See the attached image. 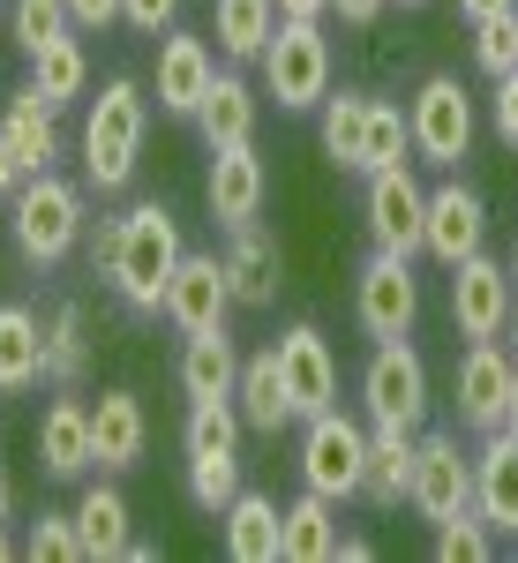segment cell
I'll list each match as a JSON object with an SVG mask.
<instances>
[{"label": "cell", "instance_id": "b9f144b4", "mask_svg": "<svg viewBox=\"0 0 518 563\" xmlns=\"http://www.w3.org/2000/svg\"><path fill=\"white\" fill-rule=\"evenodd\" d=\"M121 23L143 31V38H166L173 23H180V0H121Z\"/></svg>", "mask_w": 518, "mask_h": 563}, {"label": "cell", "instance_id": "74e56055", "mask_svg": "<svg viewBox=\"0 0 518 563\" xmlns=\"http://www.w3.org/2000/svg\"><path fill=\"white\" fill-rule=\"evenodd\" d=\"M436 556H443V563H496V526L481 519L474 504L451 511V519L436 526Z\"/></svg>", "mask_w": 518, "mask_h": 563}, {"label": "cell", "instance_id": "836d02e7", "mask_svg": "<svg viewBox=\"0 0 518 563\" xmlns=\"http://www.w3.org/2000/svg\"><path fill=\"white\" fill-rule=\"evenodd\" d=\"M31 84H38L53 106H76V98L90 90V53H84V38H76V31H68V38H53L38 60H31Z\"/></svg>", "mask_w": 518, "mask_h": 563}, {"label": "cell", "instance_id": "d4e9b609", "mask_svg": "<svg viewBox=\"0 0 518 563\" xmlns=\"http://www.w3.org/2000/svg\"><path fill=\"white\" fill-rule=\"evenodd\" d=\"M135 511H129V496L113 488V481H90L84 488V504H76V533H84V556L90 563H113V556H129V541H135Z\"/></svg>", "mask_w": 518, "mask_h": 563}, {"label": "cell", "instance_id": "11a10c76", "mask_svg": "<svg viewBox=\"0 0 518 563\" xmlns=\"http://www.w3.org/2000/svg\"><path fill=\"white\" fill-rule=\"evenodd\" d=\"M504 339H518V301H511V331H504Z\"/></svg>", "mask_w": 518, "mask_h": 563}, {"label": "cell", "instance_id": "db71d44e", "mask_svg": "<svg viewBox=\"0 0 518 563\" xmlns=\"http://www.w3.org/2000/svg\"><path fill=\"white\" fill-rule=\"evenodd\" d=\"M0 556H15V541H8V519H0Z\"/></svg>", "mask_w": 518, "mask_h": 563}, {"label": "cell", "instance_id": "6da1fadb", "mask_svg": "<svg viewBox=\"0 0 518 563\" xmlns=\"http://www.w3.org/2000/svg\"><path fill=\"white\" fill-rule=\"evenodd\" d=\"M180 256H188V241H180V218H173L166 203H135V211H121V249H113V263H106V278H113L121 308L158 316V308H166L173 271H180Z\"/></svg>", "mask_w": 518, "mask_h": 563}, {"label": "cell", "instance_id": "f1b7e54d", "mask_svg": "<svg viewBox=\"0 0 518 563\" xmlns=\"http://www.w3.org/2000/svg\"><path fill=\"white\" fill-rule=\"evenodd\" d=\"M256 90H249V76H233V68H218L211 98H203V113H196V129H203V143L211 151H233V143H256Z\"/></svg>", "mask_w": 518, "mask_h": 563}, {"label": "cell", "instance_id": "8fae6325", "mask_svg": "<svg viewBox=\"0 0 518 563\" xmlns=\"http://www.w3.org/2000/svg\"><path fill=\"white\" fill-rule=\"evenodd\" d=\"M406 504L421 511L429 526H443L451 511H466L474 504V451H459V435H421L414 443V488H406Z\"/></svg>", "mask_w": 518, "mask_h": 563}, {"label": "cell", "instance_id": "7c38bea8", "mask_svg": "<svg viewBox=\"0 0 518 563\" xmlns=\"http://www.w3.org/2000/svg\"><path fill=\"white\" fill-rule=\"evenodd\" d=\"M233 278H225V256H180V271H173V286H166V316L180 339H196V331H225V316H233Z\"/></svg>", "mask_w": 518, "mask_h": 563}, {"label": "cell", "instance_id": "1f68e13d", "mask_svg": "<svg viewBox=\"0 0 518 563\" xmlns=\"http://www.w3.org/2000/svg\"><path fill=\"white\" fill-rule=\"evenodd\" d=\"M90 376V316L76 301H60L45 316V384L76 390Z\"/></svg>", "mask_w": 518, "mask_h": 563}, {"label": "cell", "instance_id": "6f0895ef", "mask_svg": "<svg viewBox=\"0 0 518 563\" xmlns=\"http://www.w3.org/2000/svg\"><path fill=\"white\" fill-rule=\"evenodd\" d=\"M0 38H8V0H0Z\"/></svg>", "mask_w": 518, "mask_h": 563}, {"label": "cell", "instance_id": "d590c367", "mask_svg": "<svg viewBox=\"0 0 518 563\" xmlns=\"http://www.w3.org/2000/svg\"><path fill=\"white\" fill-rule=\"evenodd\" d=\"M233 496H241V451H188V504L218 519Z\"/></svg>", "mask_w": 518, "mask_h": 563}, {"label": "cell", "instance_id": "9f6ffc18", "mask_svg": "<svg viewBox=\"0 0 518 563\" xmlns=\"http://www.w3.org/2000/svg\"><path fill=\"white\" fill-rule=\"evenodd\" d=\"M390 8H429V0H390Z\"/></svg>", "mask_w": 518, "mask_h": 563}, {"label": "cell", "instance_id": "cb8c5ba5", "mask_svg": "<svg viewBox=\"0 0 518 563\" xmlns=\"http://www.w3.org/2000/svg\"><path fill=\"white\" fill-rule=\"evenodd\" d=\"M233 406H241V421H249L256 435L294 429V390H286V376H278V353H249V361H241Z\"/></svg>", "mask_w": 518, "mask_h": 563}, {"label": "cell", "instance_id": "ac0fdd59", "mask_svg": "<svg viewBox=\"0 0 518 563\" xmlns=\"http://www.w3.org/2000/svg\"><path fill=\"white\" fill-rule=\"evenodd\" d=\"M263 196H271V174H263L256 143L211 151V174H203V203H211L218 225H249V218H263Z\"/></svg>", "mask_w": 518, "mask_h": 563}, {"label": "cell", "instance_id": "f6af8a7d", "mask_svg": "<svg viewBox=\"0 0 518 563\" xmlns=\"http://www.w3.org/2000/svg\"><path fill=\"white\" fill-rule=\"evenodd\" d=\"M384 8H390V0H331V15H339L345 31H376V23H384Z\"/></svg>", "mask_w": 518, "mask_h": 563}, {"label": "cell", "instance_id": "7dc6e473", "mask_svg": "<svg viewBox=\"0 0 518 563\" xmlns=\"http://www.w3.org/2000/svg\"><path fill=\"white\" fill-rule=\"evenodd\" d=\"M23 180H31V166L15 158V143H8V129H0V203H8V196H15Z\"/></svg>", "mask_w": 518, "mask_h": 563}, {"label": "cell", "instance_id": "f546056e", "mask_svg": "<svg viewBox=\"0 0 518 563\" xmlns=\"http://www.w3.org/2000/svg\"><path fill=\"white\" fill-rule=\"evenodd\" d=\"M233 384H241V346H233L225 331H196V339L180 346V390H188V406L233 398Z\"/></svg>", "mask_w": 518, "mask_h": 563}, {"label": "cell", "instance_id": "7bdbcfd3", "mask_svg": "<svg viewBox=\"0 0 518 563\" xmlns=\"http://www.w3.org/2000/svg\"><path fill=\"white\" fill-rule=\"evenodd\" d=\"M488 121H496V135H504V151H518V68H511V76H496Z\"/></svg>", "mask_w": 518, "mask_h": 563}, {"label": "cell", "instance_id": "2e32d148", "mask_svg": "<svg viewBox=\"0 0 518 563\" xmlns=\"http://www.w3.org/2000/svg\"><path fill=\"white\" fill-rule=\"evenodd\" d=\"M271 353H278L286 390H294V421L331 413V406H339V353H331V339H323L316 323H294V331H286Z\"/></svg>", "mask_w": 518, "mask_h": 563}, {"label": "cell", "instance_id": "f35d334b", "mask_svg": "<svg viewBox=\"0 0 518 563\" xmlns=\"http://www.w3.org/2000/svg\"><path fill=\"white\" fill-rule=\"evenodd\" d=\"M241 406L233 398H203V406H188V451H241Z\"/></svg>", "mask_w": 518, "mask_h": 563}, {"label": "cell", "instance_id": "d6a6232c", "mask_svg": "<svg viewBox=\"0 0 518 563\" xmlns=\"http://www.w3.org/2000/svg\"><path fill=\"white\" fill-rule=\"evenodd\" d=\"M316 113H323V158L339 174H361V151H368V90H331Z\"/></svg>", "mask_w": 518, "mask_h": 563}, {"label": "cell", "instance_id": "4fadbf2b", "mask_svg": "<svg viewBox=\"0 0 518 563\" xmlns=\"http://www.w3.org/2000/svg\"><path fill=\"white\" fill-rule=\"evenodd\" d=\"M211 84H218L211 38L173 23L166 38H158V84H151V90H158V113H173V121H196V113H203V98H211Z\"/></svg>", "mask_w": 518, "mask_h": 563}, {"label": "cell", "instance_id": "30bf717a", "mask_svg": "<svg viewBox=\"0 0 518 563\" xmlns=\"http://www.w3.org/2000/svg\"><path fill=\"white\" fill-rule=\"evenodd\" d=\"M511 301H518L511 263H496L488 249L451 271V331L459 339H504L511 331Z\"/></svg>", "mask_w": 518, "mask_h": 563}, {"label": "cell", "instance_id": "52a82bcc", "mask_svg": "<svg viewBox=\"0 0 518 563\" xmlns=\"http://www.w3.org/2000/svg\"><path fill=\"white\" fill-rule=\"evenodd\" d=\"M406 129H414V158H429L443 174H459V158L474 151V90L459 84V76H429V84L414 90V106H406Z\"/></svg>", "mask_w": 518, "mask_h": 563}, {"label": "cell", "instance_id": "4dcf8cb0", "mask_svg": "<svg viewBox=\"0 0 518 563\" xmlns=\"http://www.w3.org/2000/svg\"><path fill=\"white\" fill-rule=\"evenodd\" d=\"M278 31V0H211V38L225 60H263Z\"/></svg>", "mask_w": 518, "mask_h": 563}, {"label": "cell", "instance_id": "c3c4849f", "mask_svg": "<svg viewBox=\"0 0 518 563\" xmlns=\"http://www.w3.org/2000/svg\"><path fill=\"white\" fill-rule=\"evenodd\" d=\"M466 23H488V15H518V0H459Z\"/></svg>", "mask_w": 518, "mask_h": 563}, {"label": "cell", "instance_id": "9a60e30c", "mask_svg": "<svg viewBox=\"0 0 518 563\" xmlns=\"http://www.w3.org/2000/svg\"><path fill=\"white\" fill-rule=\"evenodd\" d=\"M451 398H459V421L466 429H504V406H511V353L504 339H466L459 353V376H451Z\"/></svg>", "mask_w": 518, "mask_h": 563}, {"label": "cell", "instance_id": "bcb514c9", "mask_svg": "<svg viewBox=\"0 0 518 563\" xmlns=\"http://www.w3.org/2000/svg\"><path fill=\"white\" fill-rule=\"evenodd\" d=\"M68 15H76V31H106V23H121V0H68Z\"/></svg>", "mask_w": 518, "mask_h": 563}, {"label": "cell", "instance_id": "ee69618b", "mask_svg": "<svg viewBox=\"0 0 518 563\" xmlns=\"http://www.w3.org/2000/svg\"><path fill=\"white\" fill-rule=\"evenodd\" d=\"M84 249H90V271L106 278V263H113V249H121V218H98V225L84 233Z\"/></svg>", "mask_w": 518, "mask_h": 563}, {"label": "cell", "instance_id": "ab89813d", "mask_svg": "<svg viewBox=\"0 0 518 563\" xmlns=\"http://www.w3.org/2000/svg\"><path fill=\"white\" fill-rule=\"evenodd\" d=\"M31 563H90L84 556V533H76V511H38L31 541H23Z\"/></svg>", "mask_w": 518, "mask_h": 563}, {"label": "cell", "instance_id": "7a4b0ae2", "mask_svg": "<svg viewBox=\"0 0 518 563\" xmlns=\"http://www.w3.org/2000/svg\"><path fill=\"white\" fill-rule=\"evenodd\" d=\"M84 233H90V218H84V180H68L60 166L31 174L15 196H8V241H15V256L31 263V271L68 263V249H76Z\"/></svg>", "mask_w": 518, "mask_h": 563}, {"label": "cell", "instance_id": "ba28073f", "mask_svg": "<svg viewBox=\"0 0 518 563\" xmlns=\"http://www.w3.org/2000/svg\"><path fill=\"white\" fill-rule=\"evenodd\" d=\"M353 323H361L368 339H414V323H421V278H414V256L368 249L361 278H353Z\"/></svg>", "mask_w": 518, "mask_h": 563}, {"label": "cell", "instance_id": "816d5d0a", "mask_svg": "<svg viewBox=\"0 0 518 563\" xmlns=\"http://www.w3.org/2000/svg\"><path fill=\"white\" fill-rule=\"evenodd\" d=\"M0 519H15V481H8V466H0Z\"/></svg>", "mask_w": 518, "mask_h": 563}, {"label": "cell", "instance_id": "484cf974", "mask_svg": "<svg viewBox=\"0 0 518 563\" xmlns=\"http://www.w3.org/2000/svg\"><path fill=\"white\" fill-rule=\"evenodd\" d=\"M278 556L286 563H331L339 556V504L316 496V488H301V496L286 504V526H278Z\"/></svg>", "mask_w": 518, "mask_h": 563}, {"label": "cell", "instance_id": "3957f363", "mask_svg": "<svg viewBox=\"0 0 518 563\" xmlns=\"http://www.w3.org/2000/svg\"><path fill=\"white\" fill-rule=\"evenodd\" d=\"M143 135H151V98L135 76H113L90 98V121H84V188L121 196L143 166Z\"/></svg>", "mask_w": 518, "mask_h": 563}, {"label": "cell", "instance_id": "277c9868", "mask_svg": "<svg viewBox=\"0 0 518 563\" xmlns=\"http://www.w3.org/2000/svg\"><path fill=\"white\" fill-rule=\"evenodd\" d=\"M263 90L278 98V113H316L323 98H331V38H323V23H294V15H278V31L263 45Z\"/></svg>", "mask_w": 518, "mask_h": 563}, {"label": "cell", "instance_id": "f5cc1de1", "mask_svg": "<svg viewBox=\"0 0 518 563\" xmlns=\"http://www.w3.org/2000/svg\"><path fill=\"white\" fill-rule=\"evenodd\" d=\"M504 429H518V353H511V406H504Z\"/></svg>", "mask_w": 518, "mask_h": 563}, {"label": "cell", "instance_id": "681fc988", "mask_svg": "<svg viewBox=\"0 0 518 563\" xmlns=\"http://www.w3.org/2000/svg\"><path fill=\"white\" fill-rule=\"evenodd\" d=\"M278 15H294V23H323L331 0H278Z\"/></svg>", "mask_w": 518, "mask_h": 563}, {"label": "cell", "instance_id": "f907efd6", "mask_svg": "<svg viewBox=\"0 0 518 563\" xmlns=\"http://www.w3.org/2000/svg\"><path fill=\"white\" fill-rule=\"evenodd\" d=\"M339 556H345V563H368V556H376V541H361V533H345V541H339Z\"/></svg>", "mask_w": 518, "mask_h": 563}, {"label": "cell", "instance_id": "60d3db41", "mask_svg": "<svg viewBox=\"0 0 518 563\" xmlns=\"http://www.w3.org/2000/svg\"><path fill=\"white\" fill-rule=\"evenodd\" d=\"M474 60H481L488 84L511 76L518 68V15H488V23H474Z\"/></svg>", "mask_w": 518, "mask_h": 563}, {"label": "cell", "instance_id": "9c48e42d", "mask_svg": "<svg viewBox=\"0 0 518 563\" xmlns=\"http://www.w3.org/2000/svg\"><path fill=\"white\" fill-rule=\"evenodd\" d=\"M361 225H368V249L390 256H421V233H429V188L414 180V166H384V174H361Z\"/></svg>", "mask_w": 518, "mask_h": 563}, {"label": "cell", "instance_id": "d6986e66", "mask_svg": "<svg viewBox=\"0 0 518 563\" xmlns=\"http://www.w3.org/2000/svg\"><path fill=\"white\" fill-rule=\"evenodd\" d=\"M0 129H8L15 158H23L31 174H45V166H60V158H68V135H60V106H53L38 84L8 90V113H0Z\"/></svg>", "mask_w": 518, "mask_h": 563}, {"label": "cell", "instance_id": "8d00e7d4", "mask_svg": "<svg viewBox=\"0 0 518 563\" xmlns=\"http://www.w3.org/2000/svg\"><path fill=\"white\" fill-rule=\"evenodd\" d=\"M384 166H414V129L390 98H368V151H361V174H384Z\"/></svg>", "mask_w": 518, "mask_h": 563}, {"label": "cell", "instance_id": "83f0119b", "mask_svg": "<svg viewBox=\"0 0 518 563\" xmlns=\"http://www.w3.org/2000/svg\"><path fill=\"white\" fill-rule=\"evenodd\" d=\"M218 519H225V556H233V563H286V556H278V526H286V511H278L271 496L241 488Z\"/></svg>", "mask_w": 518, "mask_h": 563}, {"label": "cell", "instance_id": "8992f818", "mask_svg": "<svg viewBox=\"0 0 518 563\" xmlns=\"http://www.w3.org/2000/svg\"><path fill=\"white\" fill-rule=\"evenodd\" d=\"M368 481V429L353 413H308L301 421V488L331 496V504H353Z\"/></svg>", "mask_w": 518, "mask_h": 563}, {"label": "cell", "instance_id": "4316f807", "mask_svg": "<svg viewBox=\"0 0 518 563\" xmlns=\"http://www.w3.org/2000/svg\"><path fill=\"white\" fill-rule=\"evenodd\" d=\"M414 443L421 429H368V481H361V504L398 511L406 488H414Z\"/></svg>", "mask_w": 518, "mask_h": 563}, {"label": "cell", "instance_id": "603a6c76", "mask_svg": "<svg viewBox=\"0 0 518 563\" xmlns=\"http://www.w3.org/2000/svg\"><path fill=\"white\" fill-rule=\"evenodd\" d=\"M38 466L53 481H76L98 466V435H90V406H76V398H53L38 421Z\"/></svg>", "mask_w": 518, "mask_h": 563}, {"label": "cell", "instance_id": "680465c9", "mask_svg": "<svg viewBox=\"0 0 518 563\" xmlns=\"http://www.w3.org/2000/svg\"><path fill=\"white\" fill-rule=\"evenodd\" d=\"M511 278H518V241H511Z\"/></svg>", "mask_w": 518, "mask_h": 563}, {"label": "cell", "instance_id": "7402d4cb", "mask_svg": "<svg viewBox=\"0 0 518 563\" xmlns=\"http://www.w3.org/2000/svg\"><path fill=\"white\" fill-rule=\"evenodd\" d=\"M45 384V323L31 301H0V398Z\"/></svg>", "mask_w": 518, "mask_h": 563}, {"label": "cell", "instance_id": "ffe728a7", "mask_svg": "<svg viewBox=\"0 0 518 563\" xmlns=\"http://www.w3.org/2000/svg\"><path fill=\"white\" fill-rule=\"evenodd\" d=\"M474 511L496 533H518V429H488L474 451Z\"/></svg>", "mask_w": 518, "mask_h": 563}, {"label": "cell", "instance_id": "e575fe53", "mask_svg": "<svg viewBox=\"0 0 518 563\" xmlns=\"http://www.w3.org/2000/svg\"><path fill=\"white\" fill-rule=\"evenodd\" d=\"M76 31V15H68V0H8V38L23 60H38L53 38H68Z\"/></svg>", "mask_w": 518, "mask_h": 563}, {"label": "cell", "instance_id": "5bb4252c", "mask_svg": "<svg viewBox=\"0 0 518 563\" xmlns=\"http://www.w3.org/2000/svg\"><path fill=\"white\" fill-rule=\"evenodd\" d=\"M481 249H488V203L451 174L443 188H429V233H421V256H436L443 271H459V263L481 256Z\"/></svg>", "mask_w": 518, "mask_h": 563}, {"label": "cell", "instance_id": "44dd1931", "mask_svg": "<svg viewBox=\"0 0 518 563\" xmlns=\"http://www.w3.org/2000/svg\"><path fill=\"white\" fill-rule=\"evenodd\" d=\"M90 435H98V466H106V474L143 466V451H151V413H143V398H135V390H98Z\"/></svg>", "mask_w": 518, "mask_h": 563}, {"label": "cell", "instance_id": "e0dca14e", "mask_svg": "<svg viewBox=\"0 0 518 563\" xmlns=\"http://www.w3.org/2000/svg\"><path fill=\"white\" fill-rule=\"evenodd\" d=\"M225 278H233V301L241 308H271L278 286H286V249L278 233L249 218V225H225Z\"/></svg>", "mask_w": 518, "mask_h": 563}, {"label": "cell", "instance_id": "5b68a950", "mask_svg": "<svg viewBox=\"0 0 518 563\" xmlns=\"http://www.w3.org/2000/svg\"><path fill=\"white\" fill-rule=\"evenodd\" d=\"M361 406H368V429H421L429 421V361L414 339H376L368 368H361Z\"/></svg>", "mask_w": 518, "mask_h": 563}]
</instances>
